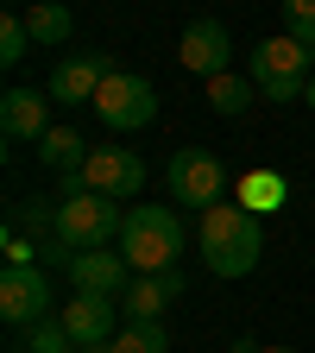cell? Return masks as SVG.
Listing matches in <instances>:
<instances>
[{
	"label": "cell",
	"mask_w": 315,
	"mask_h": 353,
	"mask_svg": "<svg viewBox=\"0 0 315 353\" xmlns=\"http://www.w3.org/2000/svg\"><path fill=\"white\" fill-rule=\"evenodd\" d=\"M196 246H202V265L214 278H246L258 272L265 259V234H258V214L240 208V202H214L196 228Z\"/></svg>",
	"instance_id": "obj_1"
},
{
	"label": "cell",
	"mask_w": 315,
	"mask_h": 353,
	"mask_svg": "<svg viewBox=\"0 0 315 353\" xmlns=\"http://www.w3.org/2000/svg\"><path fill=\"white\" fill-rule=\"evenodd\" d=\"M120 252H126V265H132L139 278L170 272V265L183 259V221H176V208H164V202H139V208H126Z\"/></svg>",
	"instance_id": "obj_2"
},
{
	"label": "cell",
	"mask_w": 315,
	"mask_h": 353,
	"mask_svg": "<svg viewBox=\"0 0 315 353\" xmlns=\"http://www.w3.org/2000/svg\"><path fill=\"white\" fill-rule=\"evenodd\" d=\"M315 82V51L296 38H265L252 44V88L265 101H303Z\"/></svg>",
	"instance_id": "obj_3"
},
{
	"label": "cell",
	"mask_w": 315,
	"mask_h": 353,
	"mask_svg": "<svg viewBox=\"0 0 315 353\" xmlns=\"http://www.w3.org/2000/svg\"><path fill=\"white\" fill-rule=\"evenodd\" d=\"M120 228H126V208L114 202V196H63L57 202V240L70 246V252H95V246H114L120 240Z\"/></svg>",
	"instance_id": "obj_4"
},
{
	"label": "cell",
	"mask_w": 315,
	"mask_h": 353,
	"mask_svg": "<svg viewBox=\"0 0 315 353\" xmlns=\"http://www.w3.org/2000/svg\"><path fill=\"white\" fill-rule=\"evenodd\" d=\"M95 120L108 132H139V126H152L158 120V88L145 76H132V70H114L101 82V95H95Z\"/></svg>",
	"instance_id": "obj_5"
},
{
	"label": "cell",
	"mask_w": 315,
	"mask_h": 353,
	"mask_svg": "<svg viewBox=\"0 0 315 353\" xmlns=\"http://www.w3.org/2000/svg\"><path fill=\"white\" fill-rule=\"evenodd\" d=\"M164 183H170V202H190L196 214H208L221 196H227V164H221L214 152H202V145H183L170 158Z\"/></svg>",
	"instance_id": "obj_6"
},
{
	"label": "cell",
	"mask_w": 315,
	"mask_h": 353,
	"mask_svg": "<svg viewBox=\"0 0 315 353\" xmlns=\"http://www.w3.org/2000/svg\"><path fill=\"white\" fill-rule=\"evenodd\" d=\"M0 322L7 328L51 322V278H44V265H7L0 272Z\"/></svg>",
	"instance_id": "obj_7"
},
{
	"label": "cell",
	"mask_w": 315,
	"mask_h": 353,
	"mask_svg": "<svg viewBox=\"0 0 315 353\" xmlns=\"http://www.w3.org/2000/svg\"><path fill=\"white\" fill-rule=\"evenodd\" d=\"M108 76H114L108 51H70V57H57L51 82H44V95L63 101V108H95V95H101Z\"/></svg>",
	"instance_id": "obj_8"
},
{
	"label": "cell",
	"mask_w": 315,
	"mask_h": 353,
	"mask_svg": "<svg viewBox=\"0 0 315 353\" xmlns=\"http://www.w3.org/2000/svg\"><path fill=\"white\" fill-rule=\"evenodd\" d=\"M82 176H88V190H95V196L139 202V190H145V158L126 152V145H95L88 164H82Z\"/></svg>",
	"instance_id": "obj_9"
},
{
	"label": "cell",
	"mask_w": 315,
	"mask_h": 353,
	"mask_svg": "<svg viewBox=\"0 0 315 353\" xmlns=\"http://www.w3.org/2000/svg\"><path fill=\"white\" fill-rule=\"evenodd\" d=\"M57 322L70 328V341L76 347H108L120 328V296H95V290H76V303H63L57 309Z\"/></svg>",
	"instance_id": "obj_10"
},
{
	"label": "cell",
	"mask_w": 315,
	"mask_h": 353,
	"mask_svg": "<svg viewBox=\"0 0 315 353\" xmlns=\"http://www.w3.org/2000/svg\"><path fill=\"white\" fill-rule=\"evenodd\" d=\"M176 57H183V70L190 76H227V63H234V38H227V26H221V19H190L183 26V51H176Z\"/></svg>",
	"instance_id": "obj_11"
},
{
	"label": "cell",
	"mask_w": 315,
	"mask_h": 353,
	"mask_svg": "<svg viewBox=\"0 0 315 353\" xmlns=\"http://www.w3.org/2000/svg\"><path fill=\"white\" fill-rule=\"evenodd\" d=\"M70 278H76V290H95V296H126V284L139 278V272L126 265V252L95 246V252H76V259H70Z\"/></svg>",
	"instance_id": "obj_12"
},
{
	"label": "cell",
	"mask_w": 315,
	"mask_h": 353,
	"mask_svg": "<svg viewBox=\"0 0 315 353\" xmlns=\"http://www.w3.org/2000/svg\"><path fill=\"white\" fill-rule=\"evenodd\" d=\"M0 132L38 145L44 132H51V95H38V88H7V95H0Z\"/></svg>",
	"instance_id": "obj_13"
},
{
	"label": "cell",
	"mask_w": 315,
	"mask_h": 353,
	"mask_svg": "<svg viewBox=\"0 0 315 353\" xmlns=\"http://www.w3.org/2000/svg\"><path fill=\"white\" fill-rule=\"evenodd\" d=\"M183 296V272H152V278H132L126 284V296H120V309H126V322H158L164 309Z\"/></svg>",
	"instance_id": "obj_14"
},
{
	"label": "cell",
	"mask_w": 315,
	"mask_h": 353,
	"mask_svg": "<svg viewBox=\"0 0 315 353\" xmlns=\"http://www.w3.org/2000/svg\"><path fill=\"white\" fill-rule=\"evenodd\" d=\"M88 152H95V145H88L76 126H51V132L38 139V158L51 164L57 176H63V170H82V164H88Z\"/></svg>",
	"instance_id": "obj_15"
},
{
	"label": "cell",
	"mask_w": 315,
	"mask_h": 353,
	"mask_svg": "<svg viewBox=\"0 0 315 353\" xmlns=\"http://www.w3.org/2000/svg\"><path fill=\"white\" fill-rule=\"evenodd\" d=\"M26 32H32V44H70L76 38V13L63 0H38V7H26Z\"/></svg>",
	"instance_id": "obj_16"
},
{
	"label": "cell",
	"mask_w": 315,
	"mask_h": 353,
	"mask_svg": "<svg viewBox=\"0 0 315 353\" xmlns=\"http://www.w3.org/2000/svg\"><path fill=\"white\" fill-rule=\"evenodd\" d=\"M7 228L26 234V240H38V252H44V246L57 240V202H38V196H32V202H13Z\"/></svg>",
	"instance_id": "obj_17"
},
{
	"label": "cell",
	"mask_w": 315,
	"mask_h": 353,
	"mask_svg": "<svg viewBox=\"0 0 315 353\" xmlns=\"http://www.w3.org/2000/svg\"><path fill=\"white\" fill-rule=\"evenodd\" d=\"M108 347L114 353H170V334H164V322H126Z\"/></svg>",
	"instance_id": "obj_18"
},
{
	"label": "cell",
	"mask_w": 315,
	"mask_h": 353,
	"mask_svg": "<svg viewBox=\"0 0 315 353\" xmlns=\"http://www.w3.org/2000/svg\"><path fill=\"white\" fill-rule=\"evenodd\" d=\"M208 108H214V114H227V120H240V114L252 108V82H240L234 70H227V76H214V82H208Z\"/></svg>",
	"instance_id": "obj_19"
},
{
	"label": "cell",
	"mask_w": 315,
	"mask_h": 353,
	"mask_svg": "<svg viewBox=\"0 0 315 353\" xmlns=\"http://www.w3.org/2000/svg\"><path fill=\"white\" fill-rule=\"evenodd\" d=\"M26 51H32V32H26V13H7L0 19V63H26Z\"/></svg>",
	"instance_id": "obj_20"
},
{
	"label": "cell",
	"mask_w": 315,
	"mask_h": 353,
	"mask_svg": "<svg viewBox=\"0 0 315 353\" xmlns=\"http://www.w3.org/2000/svg\"><path fill=\"white\" fill-rule=\"evenodd\" d=\"M278 7H284V38L315 51V0H278Z\"/></svg>",
	"instance_id": "obj_21"
},
{
	"label": "cell",
	"mask_w": 315,
	"mask_h": 353,
	"mask_svg": "<svg viewBox=\"0 0 315 353\" xmlns=\"http://www.w3.org/2000/svg\"><path fill=\"white\" fill-rule=\"evenodd\" d=\"M26 353H76V341H70V328H63V322L51 316V322H38V328H32Z\"/></svg>",
	"instance_id": "obj_22"
},
{
	"label": "cell",
	"mask_w": 315,
	"mask_h": 353,
	"mask_svg": "<svg viewBox=\"0 0 315 353\" xmlns=\"http://www.w3.org/2000/svg\"><path fill=\"white\" fill-rule=\"evenodd\" d=\"M76 353H114V347H76Z\"/></svg>",
	"instance_id": "obj_23"
},
{
	"label": "cell",
	"mask_w": 315,
	"mask_h": 353,
	"mask_svg": "<svg viewBox=\"0 0 315 353\" xmlns=\"http://www.w3.org/2000/svg\"><path fill=\"white\" fill-rule=\"evenodd\" d=\"M303 101H309V108H315V82H309V95H303Z\"/></svg>",
	"instance_id": "obj_24"
},
{
	"label": "cell",
	"mask_w": 315,
	"mask_h": 353,
	"mask_svg": "<svg viewBox=\"0 0 315 353\" xmlns=\"http://www.w3.org/2000/svg\"><path fill=\"white\" fill-rule=\"evenodd\" d=\"M258 353H290V347H258Z\"/></svg>",
	"instance_id": "obj_25"
},
{
	"label": "cell",
	"mask_w": 315,
	"mask_h": 353,
	"mask_svg": "<svg viewBox=\"0 0 315 353\" xmlns=\"http://www.w3.org/2000/svg\"><path fill=\"white\" fill-rule=\"evenodd\" d=\"M26 7H38V0H26Z\"/></svg>",
	"instance_id": "obj_26"
}]
</instances>
